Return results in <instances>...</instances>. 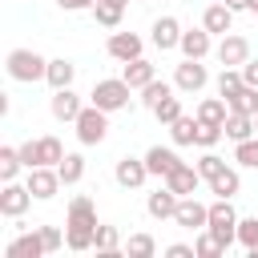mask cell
<instances>
[{"mask_svg": "<svg viewBox=\"0 0 258 258\" xmlns=\"http://www.w3.org/2000/svg\"><path fill=\"white\" fill-rule=\"evenodd\" d=\"M93 242H97V210L85 194H77L69 202V218H64V246L73 254H81V250H93Z\"/></svg>", "mask_w": 258, "mask_h": 258, "instance_id": "cell-1", "label": "cell"}, {"mask_svg": "<svg viewBox=\"0 0 258 258\" xmlns=\"http://www.w3.org/2000/svg\"><path fill=\"white\" fill-rule=\"evenodd\" d=\"M4 69H8V77L20 81V85H32V81H44V77H48V60H44L40 52H32V48H12V52L4 56Z\"/></svg>", "mask_w": 258, "mask_h": 258, "instance_id": "cell-2", "label": "cell"}, {"mask_svg": "<svg viewBox=\"0 0 258 258\" xmlns=\"http://www.w3.org/2000/svg\"><path fill=\"white\" fill-rule=\"evenodd\" d=\"M129 93H133V85H129L125 77H105V81H97V85H93L89 101H93V105H101L105 113H117V109H125V105H129Z\"/></svg>", "mask_w": 258, "mask_h": 258, "instance_id": "cell-3", "label": "cell"}, {"mask_svg": "<svg viewBox=\"0 0 258 258\" xmlns=\"http://www.w3.org/2000/svg\"><path fill=\"white\" fill-rule=\"evenodd\" d=\"M206 230L222 242V250H230V246L238 242V214H234L230 198H218V202L210 206V226H206Z\"/></svg>", "mask_w": 258, "mask_h": 258, "instance_id": "cell-4", "label": "cell"}, {"mask_svg": "<svg viewBox=\"0 0 258 258\" xmlns=\"http://www.w3.org/2000/svg\"><path fill=\"white\" fill-rule=\"evenodd\" d=\"M77 125V137H81V145H101L105 137H109V113L101 109V105H85L81 109V117L73 121Z\"/></svg>", "mask_w": 258, "mask_h": 258, "instance_id": "cell-5", "label": "cell"}, {"mask_svg": "<svg viewBox=\"0 0 258 258\" xmlns=\"http://www.w3.org/2000/svg\"><path fill=\"white\" fill-rule=\"evenodd\" d=\"M206 81H210V73H206V64L194 60V56H185V60L173 69V89H181V93H202Z\"/></svg>", "mask_w": 258, "mask_h": 258, "instance_id": "cell-6", "label": "cell"}, {"mask_svg": "<svg viewBox=\"0 0 258 258\" xmlns=\"http://www.w3.org/2000/svg\"><path fill=\"white\" fill-rule=\"evenodd\" d=\"M24 185L32 189L36 202H48V198H56V189H60L64 181H60L56 165H36V169H28V181H24Z\"/></svg>", "mask_w": 258, "mask_h": 258, "instance_id": "cell-7", "label": "cell"}, {"mask_svg": "<svg viewBox=\"0 0 258 258\" xmlns=\"http://www.w3.org/2000/svg\"><path fill=\"white\" fill-rule=\"evenodd\" d=\"M173 222H177L181 230H206V226H210V206H202V202L189 194V198H181V202H177Z\"/></svg>", "mask_w": 258, "mask_h": 258, "instance_id": "cell-8", "label": "cell"}, {"mask_svg": "<svg viewBox=\"0 0 258 258\" xmlns=\"http://www.w3.org/2000/svg\"><path fill=\"white\" fill-rule=\"evenodd\" d=\"M28 206H32V189L16 185V181H4V189H0V214L4 218H20Z\"/></svg>", "mask_w": 258, "mask_h": 258, "instance_id": "cell-9", "label": "cell"}, {"mask_svg": "<svg viewBox=\"0 0 258 258\" xmlns=\"http://www.w3.org/2000/svg\"><path fill=\"white\" fill-rule=\"evenodd\" d=\"M218 60H222L226 69H242V64L250 60V40H246V36L226 32V36H222V44H218Z\"/></svg>", "mask_w": 258, "mask_h": 258, "instance_id": "cell-10", "label": "cell"}, {"mask_svg": "<svg viewBox=\"0 0 258 258\" xmlns=\"http://www.w3.org/2000/svg\"><path fill=\"white\" fill-rule=\"evenodd\" d=\"M113 177H117V185H121V189H137V185H145L149 165H145V157H121V161H117V169H113Z\"/></svg>", "mask_w": 258, "mask_h": 258, "instance_id": "cell-11", "label": "cell"}, {"mask_svg": "<svg viewBox=\"0 0 258 258\" xmlns=\"http://www.w3.org/2000/svg\"><path fill=\"white\" fill-rule=\"evenodd\" d=\"M202 28H206L210 36H226V32L234 28V8H230L226 0H218V4H210V8L202 12Z\"/></svg>", "mask_w": 258, "mask_h": 258, "instance_id": "cell-12", "label": "cell"}, {"mask_svg": "<svg viewBox=\"0 0 258 258\" xmlns=\"http://www.w3.org/2000/svg\"><path fill=\"white\" fill-rule=\"evenodd\" d=\"M149 32H153V36H149L153 48H161V52H169V48L181 44V24H177V16H157Z\"/></svg>", "mask_w": 258, "mask_h": 258, "instance_id": "cell-13", "label": "cell"}, {"mask_svg": "<svg viewBox=\"0 0 258 258\" xmlns=\"http://www.w3.org/2000/svg\"><path fill=\"white\" fill-rule=\"evenodd\" d=\"M105 48H109V56H113V60L129 64V60H137V56H141V48H145V44H141V36H137V32H113Z\"/></svg>", "mask_w": 258, "mask_h": 258, "instance_id": "cell-14", "label": "cell"}, {"mask_svg": "<svg viewBox=\"0 0 258 258\" xmlns=\"http://www.w3.org/2000/svg\"><path fill=\"white\" fill-rule=\"evenodd\" d=\"M48 109H52L56 121H77L85 105H81V97H77L73 85H69V89H52V105H48Z\"/></svg>", "mask_w": 258, "mask_h": 258, "instance_id": "cell-15", "label": "cell"}, {"mask_svg": "<svg viewBox=\"0 0 258 258\" xmlns=\"http://www.w3.org/2000/svg\"><path fill=\"white\" fill-rule=\"evenodd\" d=\"M165 185H169L177 198H189V194L202 185V173H198V165H185V161H181L173 173H165Z\"/></svg>", "mask_w": 258, "mask_h": 258, "instance_id": "cell-16", "label": "cell"}, {"mask_svg": "<svg viewBox=\"0 0 258 258\" xmlns=\"http://www.w3.org/2000/svg\"><path fill=\"white\" fill-rule=\"evenodd\" d=\"M4 254H8V258H40V254H48V250H44V242H40V230H28V234L12 238V242L4 246Z\"/></svg>", "mask_w": 258, "mask_h": 258, "instance_id": "cell-17", "label": "cell"}, {"mask_svg": "<svg viewBox=\"0 0 258 258\" xmlns=\"http://www.w3.org/2000/svg\"><path fill=\"white\" fill-rule=\"evenodd\" d=\"M177 194L169 189V185H161L157 194H149V202H145V210H149V218H157V222H165V218H173L177 214Z\"/></svg>", "mask_w": 258, "mask_h": 258, "instance_id": "cell-18", "label": "cell"}, {"mask_svg": "<svg viewBox=\"0 0 258 258\" xmlns=\"http://www.w3.org/2000/svg\"><path fill=\"white\" fill-rule=\"evenodd\" d=\"M145 165H149V173H157V177H165V173H173L177 165H181V157L169 149V145H153L149 153H145Z\"/></svg>", "mask_w": 258, "mask_h": 258, "instance_id": "cell-19", "label": "cell"}, {"mask_svg": "<svg viewBox=\"0 0 258 258\" xmlns=\"http://www.w3.org/2000/svg\"><path fill=\"white\" fill-rule=\"evenodd\" d=\"M181 56H194V60H206L210 56V32L206 28H189V32H181Z\"/></svg>", "mask_w": 258, "mask_h": 258, "instance_id": "cell-20", "label": "cell"}, {"mask_svg": "<svg viewBox=\"0 0 258 258\" xmlns=\"http://www.w3.org/2000/svg\"><path fill=\"white\" fill-rule=\"evenodd\" d=\"M226 117H230V101L222 93L218 97H206L198 105V121H206V125H226Z\"/></svg>", "mask_w": 258, "mask_h": 258, "instance_id": "cell-21", "label": "cell"}, {"mask_svg": "<svg viewBox=\"0 0 258 258\" xmlns=\"http://www.w3.org/2000/svg\"><path fill=\"white\" fill-rule=\"evenodd\" d=\"M73 77H77V64H73L69 56L48 60V77H44V81H48L52 89H69V85H73Z\"/></svg>", "mask_w": 258, "mask_h": 258, "instance_id": "cell-22", "label": "cell"}, {"mask_svg": "<svg viewBox=\"0 0 258 258\" xmlns=\"http://www.w3.org/2000/svg\"><path fill=\"white\" fill-rule=\"evenodd\" d=\"M121 77H125L133 89H145L149 81H157V69H153L145 56H137V60H129V64H125V73H121Z\"/></svg>", "mask_w": 258, "mask_h": 258, "instance_id": "cell-23", "label": "cell"}, {"mask_svg": "<svg viewBox=\"0 0 258 258\" xmlns=\"http://www.w3.org/2000/svg\"><path fill=\"white\" fill-rule=\"evenodd\" d=\"M198 125H202V121H198V113H194V117H185V113H181V117L169 125L173 145H198Z\"/></svg>", "mask_w": 258, "mask_h": 258, "instance_id": "cell-24", "label": "cell"}, {"mask_svg": "<svg viewBox=\"0 0 258 258\" xmlns=\"http://www.w3.org/2000/svg\"><path fill=\"white\" fill-rule=\"evenodd\" d=\"M89 12H93V20H97V24H105V28H117V24H121V16H125V4H113V0H97Z\"/></svg>", "mask_w": 258, "mask_h": 258, "instance_id": "cell-25", "label": "cell"}, {"mask_svg": "<svg viewBox=\"0 0 258 258\" xmlns=\"http://www.w3.org/2000/svg\"><path fill=\"white\" fill-rule=\"evenodd\" d=\"M222 129H226V137H230V141H246V137H254V133H258V129H254V117H246V113H230Z\"/></svg>", "mask_w": 258, "mask_h": 258, "instance_id": "cell-26", "label": "cell"}, {"mask_svg": "<svg viewBox=\"0 0 258 258\" xmlns=\"http://www.w3.org/2000/svg\"><path fill=\"white\" fill-rule=\"evenodd\" d=\"M64 161V145L56 137H36V165H60Z\"/></svg>", "mask_w": 258, "mask_h": 258, "instance_id": "cell-27", "label": "cell"}, {"mask_svg": "<svg viewBox=\"0 0 258 258\" xmlns=\"http://www.w3.org/2000/svg\"><path fill=\"white\" fill-rule=\"evenodd\" d=\"M210 189H214L218 198H234V194L242 189V177H238V169H230V165H226L222 173H214V177H210Z\"/></svg>", "mask_w": 258, "mask_h": 258, "instance_id": "cell-28", "label": "cell"}, {"mask_svg": "<svg viewBox=\"0 0 258 258\" xmlns=\"http://www.w3.org/2000/svg\"><path fill=\"white\" fill-rule=\"evenodd\" d=\"M93 250H97V254H105V258L121 254L125 246H121V234H117V226H97V242H93Z\"/></svg>", "mask_w": 258, "mask_h": 258, "instance_id": "cell-29", "label": "cell"}, {"mask_svg": "<svg viewBox=\"0 0 258 258\" xmlns=\"http://www.w3.org/2000/svg\"><path fill=\"white\" fill-rule=\"evenodd\" d=\"M230 113H246V117H258V89L242 85V89L230 97Z\"/></svg>", "mask_w": 258, "mask_h": 258, "instance_id": "cell-30", "label": "cell"}, {"mask_svg": "<svg viewBox=\"0 0 258 258\" xmlns=\"http://www.w3.org/2000/svg\"><path fill=\"white\" fill-rule=\"evenodd\" d=\"M20 149L16 145H0V181H16V173H20Z\"/></svg>", "mask_w": 258, "mask_h": 258, "instance_id": "cell-31", "label": "cell"}, {"mask_svg": "<svg viewBox=\"0 0 258 258\" xmlns=\"http://www.w3.org/2000/svg\"><path fill=\"white\" fill-rule=\"evenodd\" d=\"M56 173H60L64 185H77V181L85 177V157H81V153H64V161L56 165Z\"/></svg>", "mask_w": 258, "mask_h": 258, "instance_id": "cell-32", "label": "cell"}, {"mask_svg": "<svg viewBox=\"0 0 258 258\" xmlns=\"http://www.w3.org/2000/svg\"><path fill=\"white\" fill-rule=\"evenodd\" d=\"M234 161L246 165V169H258V133L246 137V141H234Z\"/></svg>", "mask_w": 258, "mask_h": 258, "instance_id": "cell-33", "label": "cell"}, {"mask_svg": "<svg viewBox=\"0 0 258 258\" xmlns=\"http://www.w3.org/2000/svg\"><path fill=\"white\" fill-rule=\"evenodd\" d=\"M125 254H129V258H153V254H157V242H153L149 234H129Z\"/></svg>", "mask_w": 258, "mask_h": 258, "instance_id": "cell-34", "label": "cell"}, {"mask_svg": "<svg viewBox=\"0 0 258 258\" xmlns=\"http://www.w3.org/2000/svg\"><path fill=\"white\" fill-rule=\"evenodd\" d=\"M242 85H246V81H242V69H222V73H218V93H222L226 101H230Z\"/></svg>", "mask_w": 258, "mask_h": 258, "instance_id": "cell-35", "label": "cell"}, {"mask_svg": "<svg viewBox=\"0 0 258 258\" xmlns=\"http://www.w3.org/2000/svg\"><path fill=\"white\" fill-rule=\"evenodd\" d=\"M169 93H173V85H165V81H149V85L141 89V101H145L149 109H157V105H161Z\"/></svg>", "mask_w": 258, "mask_h": 258, "instance_id": "cell-36", "label": "cell"}, {"mask_svg": "<svg viewBox=\"0 0 258 258\" xmlns=\"http://www.w3.org/2000/svg\"><path fill=\"white\" fill-rule=\"evenodd\" d=\"M194 250H198V258H218V254H226V250H222V242H218L210 230H202V234L194 238Z\"/></svg>", "mask_w": 258, "mask_h": 258, "instance_id": "cell-37", "label": "cell"}, {"mask_svg": "<svg viewBox=\"0 0 258 258\" xmlns=\"http://www.w3.org/2000/svg\"><path fill=\"white\" fill-rule=\"evenodd\" d=\"M153 117H157V121H161V125H173V121H177V117H181V101H177V97H173V93H169V97H165V101H161V105H157V109H153Z\"/></svg>", "mask_w": 258, "mask_h": 258, "instance_id": "cell-38", "label": "cell"}, {"mask_svg": "<svg viewBox=\"0 0 258 258\" xmlns=\"http://www.w3.org/2000/svg\"><path fill=\"white\" fill-rule=\"evenodd\" d=\"M238 242L246 250H258V218H238Z\"/></svg>", "mask_w": 258, "mask_h": 258, "instance_id": "cell-39", "label": "cell"}, {"mask_svg": "<svg viewBox=\"0 0 258 258\" xmlns=\"http://www.w3.org/2000/svg\"><path fill=\"white\" fill-rule=\"evenodd\" d=\"M222 137H226V129H222V125H206V121L198 125V145H202V149H214Z\"/></svg>", "mask_w": 258, "mask_h": 258, "instance_id": "cell-40", "label": "cell"}, {"mask_svg": "<svg viewBox=\"0 0 258 258\" xmlns=\"http://www.w3.org/2000/svg\"><path fill=\"white\" fill-rule=\"evenodd\" d=\"M222 169H226V161H222L214 149H206V153H202V161H198V173L210 181V177H214V173H222Z\"/></svg>", "mask_w": 258, "mask_h": 258, "instance_id": "cell-41", "label": "cell"}, {"mask_svg": "<svg viewBox=\"0 0 258 258\" xmlns=\"http://www.w3.org/2000/svg\"><path fill=\"white\" fill-rule=\"evenodd\" d=\"M36 230H40V242H44V250H48V254L64 246V234H60L56 226H36Z\"/></svg>", "mask_w": 258, "mask_h": 258, "instance_id": "cell-42", "label": "cell"}, {"mask_svg": "<svg viewBox=\"0 0 258 258\" xmlns=\"http://www.w3.org/2000/svg\"><path fill=\"white\" fill-rule=\"evenodd\" d=\"M16 149H20L24 169H36V141H24V145H16Z\"/></svg>", "mask_w": 258, "mask_h": 258, "instance_id": "cell-43", "label": "cell"}, {"mask_svg": "<svg viewBox=\"0 0 258 258\" xmlns=\"http://www.w3.org/2000/svg\"><path fill=\"white\" fill-rule=\"evenodd\" d=\"M165 254H169V258H198V250H194V246H185V242H173V246H165Z\"/></svg>", "mask_w": 258, "mask_h": 258, "instance_id": "cell-44", "label": "cell"}, {"mask_svg": "<svg viewBox=\"0 0 258 258\" xmlns=\"http://www.w3.org/2000/svg\"><path fill=\"white\" fill-rule=\"evenodd\" d=\"M242 81H246L250 89H258V60H246V64H242Z\"/></svg>", "mask_w": 258, "mask_h": 258, "instance_id": "cell-45", "label": "cell"}, {"mask_svg": "<svg viewBox=\"0 0 258 258\" xmlns=\"http://www.w3.org/2000/svg\"><path fill=\"white\" fill-rule=\"evenodd\" d=\"M97 0H60V8L64 12H85V8H93Z\"/></svg>", "mask_w": 258, "mask_h": 258, "instance_id": "cell-46", "label": "cell"}, {"mask_svg": "<svg viewBox=\"0 0 258 258\" xmlns=\"http://www.w3.org/2000/svg\"><path fill=\"white\" fill-rule=\"evenodd\" d=\"M226 4H230L234 12H238V8H250V0H226Z\"/></svg>", "mask_w": 258, "mask_h": 258, "instance_id": "cell-47", "label": "cell"}, {"mask_svg": "<svg viewBox=\"0 0 258 258\" xmlns=\"http://www.w3.org/2000/svg\"><path fill=\"white\" fill-rule=\"evenodd\" d=\"M250 12H254V16H258V0H250Z\"/></svg>", "mask_w": 258, "mask_h": 258, "instance_id": "cell-48", "label": "cell"}, {"mask_svg": "<svg viewBox=\"0 0 258 258\" xmlns=\"http://www.w3.org/2000/svg\"><path fill=\"white\" fill-rule=\"evenodd\" d=\"M113 4H129V0H113Z\"/></svg>", "mask_w": 258, "mask_h": 258, "instance_id": "cell-49", "label": "cell"}, {"mask_svg": "<svg viewBox=\"0 0 258 258\" xmlns=\"http://www.w3.org/2000/svg\"><path fill=\"white\" fill-rule=\"evenodd\" d=\"M254 129H258V117H254Z\"/></svg>", "mask_w": 258, "mask_h": 258, "instance_id": "cell-50", "label": "cell"}, {"mask_svg": "<svg viewBox=\"0 0 258 258\" xmlns=\"http://www.w3.org/2000/svg\"><path fill=\"white\" fill-rule=\"evenodd\" d=\"M141 4H149V0H141Z\"/></svg>", "mask_w": 258, "mask_h": 258, "instance_id": "cell-51", "label": "cell"}]
</instances>
